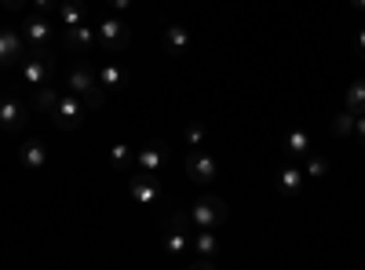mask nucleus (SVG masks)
Here are the masks:
<instances>
[{
  "label": "nucleus",
  "instance_id": "nucleus-12",
  "mask_svg": "<svg viewBox=\"0 0 365 270\" xmlns=\"http://www.w3.org/2000/svg\"><path fill=\"white\" fill-rule=\"evenodd\" d=\"M135 165H139V172H161L168 165V146L165 142H150L143 154H135Z\"/></svg>",
  "mask_w": 365,
  "mask_h": 270
},
{
  "label": "nucleus",
  "instance_id": "nucleus-18",
  "mask_svg": "<svg viewBox=\"0 0 365 270\" xmlns=\"http://www.w3.org/2000/svg\"><path fill=\"white\" fill-rule=\"evenodd\" d=\"M99 84H103L106 95H113V92H120V88L128 84V73L120 70V66H103V70H99Z\"/></svg>",
  "mask_w": 365,
  "mask_h": 270
},
{
  "label": "nucleus",
  "instance_id": "nucleus-31",
  "mask_svg": "<svg viewBox=\"0 0 365 270\" xmlns=\"http://www.w3.org/2000/svg\"><path fill=\"white\" fill-rule=\"evenodd\" d=\"M0 4H4L8 11H22V4H26V0H0Z\"/></svg>",
  "mask_w": 365,
  "mask_h": 270
},
{
  "label": "nucleus",
  "instance_id": "nucleus-19",
  "mask_svg": "<svg viewBox=\"0 0 365 270\" xmlns=\"http://www.w3.org/2000/svg\"><path fill=\"white\" fill-rule=\"evenodd\" d=\"M344 110H351L354 117L365 113V77H358L351 88H347V95H344Z\"/></svg>",
  "mask_w": 365,
  "mask_h": 270
},
{
  "label": "nucleus",
  "instance_id": "nucleus-9",
  "mask_svg": "<svg viewBox=\"0 0 365 270\" xmlns=\"http://www.w3.org/2000/svg\"><path fill=\"white\" fill-rule=\"evenodd\" d=\"M128 194L139 208H150L158 197H161V183H158V172H139L132 183H128Z\"/></svg>",
  "mask_w": 365,
  "mask_h": 270
},
{
  "label": "nucleus",
  "instance_id": "nucleus-25",
  "mask_svg": "<svg viewBox=\"0 0 365 270\" xmlns=\"http://www.w3.org/2000/svg\"><path fill=\"white\" fill-rule=\"evenodd\" d=\"M303 161H307V175H311V179H325V172H329V161H325V157H318L314 150H311Z\"/></svg>",
  "mask_w": 365,
  "mask_h": 270
},
{
  "label": "nucleus",
  "instance_id": "nucleus-11",
  "mask_svg": "<svg viewBox=\"0 0 365 270\" xmlns=\"http://www.w3.org/2000/svg\"><path fill=\"white\" fill-rule=\"evenodd\" d=\"M274 187H278V194H285V197H296V194L303 190V172H299V165H282L278 175H274Z\"/></svg>",
  "mask_w": 365,
  "mask_h": 270
},
{
  "label": "nucleus",
  "instance_id": "nucleus-21",
  "mask_svg": "<svg viewBox=\"0 0 365 270\" xmlns=\"http://www.w3.org/2000/svg\"><path fill=\"white\" fill-rule=\"evenodd\" d=\"M110 165H113L117 172L132 168V165H135V154H132V146H128V142H117V146L110 150Z\"/></svg>",
  "mask_w": 365,
  "mask_h": 270
},
{
  "label": "nucleus",
  "instance_id": "nucleus-26",
  "mask_svg": "<svg viewBox=\"0 0 365 270\" xmlns=\"http://www.w3.org/2000/svg\"><path fill=\"white\" fill-rule=\"evenodd\" d=\"M187 142H190V150H197L201 142H205V125H187Z\"/></svg>",
  "mask_w": 365,
  "mask_h": 270
},
{
  "label": "nucleus",
  "instance_id": "nucleus-29",
  "mask_svg": "<svg viewBox=\"0 0 365 270\" xmlns=\"http://www.w3.org/2000/svg\"><path fill=\"white\" fill-rule=\"evenodd\" d=\"M132 0H106V11H128Z\"/></svg>",
  "mask_w": 365,
  "mask_h": 270
},
{
  "label": "nucleus",
  "instance_id": "nucleus-6",
  "mask_svg": "<svg viewBox=\"0 0 365 270\" xmlns=\"http://www.w3.org/2000/svg\"><path fill=\"white\" fill-rule=\"evenodd\" d=\"M182 172H187V179H190V183L194 187H208L212 183V179H216V161H212L208 154H205V150L197 146V150H190V154L187 157H182Z\"/></svg>",
  "mask_w": 365,
  "mask_h": 270
},
{
  "label": "nucleus",
  "instance_id": "nucleus-10",
  "mask_svg": "<svg viewBox=\"0 0 365 270\" xmlns=\"http://www.w3.org/2000/svg\"><path fill=\"white\" fill-rule=\"evenodd\" d=\"M63 44L70 55H84L91 44H96V22H81V26H63Z\"/></svg>",
  "mask_w": 365,
  "mask_h": 270
},
{
  "label": "nucleus",
  "instance_id": "nucleus-1",
  "mask_svg": "<svg viewBox=\"0 0 365 270\" xmlns=\"http://www.w3.org/2000/svg\"><path fill=\"white\" fill-rule=\"evenodd\" d=\"M66 88L73 95H81L84 99V106L88 110H103L106 106V92H103V84H99V70L91 66V63H77L70 73H66Z\"/></svg>",
  "mask_w": 365,
  "mask_h": 270
},
{
  "label": "nucleus",
  "instance_id": "nucleus-28",
  "mask_svg": "<svg viewBox=\"0 0 365 270\" xmlns=\"http://www.w3.org/2000/svg\"><path fill=\"white\" fill-rule=\"evenodd\" d=\"M354 51H358V58H365V26L354 33Z\"/></svg>",
  "mask_w": 365,
  "mask_h": 270
},
{
  "label": "nucleus",
  "instance_id": "nucleus-27",
  "mask_svg": "<svg viewBox=\"0 0 365 270\" xmlns=\"http://www.w3.org/2000/svg\"><path fill=\"white\" fill-rule=\"evenodd\" d=\"M29 4H34V11H41V15L58 11V0H29Z\"/></svg>",
  "mask_w": 365,
  "mask_h": 270
},
{
  "label": "nucleus",
  "instance_id": "nucleus-22",
  "mask_svg": "<svg viewBox=\"0 0 365 270\" xmlns=\"http://www.w3.org/2000/svg\"><path fill=\"white\" fill-rule=\"evenodd\" d=\"M332 135H336V139L354 135V113H351V110H344V113L332 117Z\"/></svg>",
  "mask_w": 365,
  "mask_h": 270
},
{
  "label": "nucleus",
  "instance_id": "nucleus-15",
  "mask_svg": "<svg viewBox=\"0 0 365 270\" xmlns=\"http://www.w3.org/2000/svg\"><path fill=\"white\" fill-rule=\"evenodd\" d=\"M58 19H63V26H81L91 15L84 8V0H58Z\"/></svg>",
  "mask_w": 365,
  "mask_h": 270
},
{
  "label": "nucleus",
  "instance_id": "nucleus-7",
  "mask_svg": "<svg viewBox=\"0 0 365 270\" xmlns=\"http://www.w3.org/2000/svg\"><path fill=\"white\" fill-rule=\"evenodd\" d=\"M26 51H29V44H26L22 33H15V29H0V70L22 66L26 63Z\"/></svg>",
  "mask_w": 365,
  "mask_h": 270
},
{
  "label": "nucleus",
  "instance_id": "nucleus-14",
  "mask_svg": "<svg viewBox=\"0 0 365 270\" xmlns=\"http://www.w3.org/2000/svg\"><path fill=\"white\" fill-rule=\"evenodd\" d=\"M44 161H48L44 142H41V139H26V142H22V168H26V172H37V168H44Z\"/></svg>",
  "mask_w": 365,
  "mask_h": 270
},
{
  "label": "nucleus",
  "instance_id": "nucleus-17",
  "mask_svg": "<svg viewBox=\"0 0 365 270\" xmlns=\"http://www.w3.org/2000/svg\"><path fill=\"white\" fill-rule=\"evenodd\" d=\"M187 44H190V33H187V26H168L165 29V51L168 55H182V51H187Z\"/></svg>",
  "mask_w": 365,
  "mask_h": 270
},
{
  "label": "nucleus",
  "instance_id": "nucleus-23",
  "mask_svg": "<svg viewBox=\"0 0 365 270\" xmlns=\"http://www.w3.org/2000/svg\"><path fill=\"white\" fill-rule=\"evenodd\" d=\"M190 249H197L201 256H216L220 242H216V237H212V230H201V234H197V242H190Z\"/></svg>",
  "mask_w": 365,
  "mask_h": 270
},
{
  "label": "nucleus",
  "instance_id": "nucleus-16",
  "mask_svg": "<svg viewBox=\"0 0 365 270\" xmlns=\"http://www.w3.org/2000/svg\"><path fill=\"white\" fill-rule=\"evenodd\" d=\"M282 154L303 161V157L311 154V135H307V132H289V135H285V146H282Z\"/></svg>",
  "mask_w": 365,
  "mask_h": 270
},
{
  "label": "nucleus",
  "instance_id": "nucleus-24",
  "mask_svg": "<svg viewBox=\"0 0 365 270\" xmlns=\"http://www.w3.org/2000/svg\"><path fill=\"white\" fill-rule=\"evenodd\" d=\"M168 227H172V230H182V234H190V230H194V216H190V208H179V212H172Z\"/></svg>",
  "mask_w": 365,
  "mask_h": 270
},
{
  "label": "nucleus",
  "instance_id": "nucleus-8",
  "mask_svg": "<svg viewBox=\"0 0 365 270\" xmlns=\"http://www.w3.org/2000/svg\"><path fill=\"white\" fill-rule=\"evenodd\" d=\"M19 33L26 37V44H51L55 41V29H51L48 15H41V11H26Z\"/></svg>",
  "mask_w": 365,
  "mask_h": 270
},
{
  "label": "nucleus",
  "instance_id": "nucleus-3",
  "mask_svg": "<svg viewBox=\"0 0 365 270\" xmlns=\"http://www.w3.org/2000/svg\"><path fill=\"white\" fill-rule=\"evenodd\" d=\"M96 44L117 55V51H125L132 44V29L125 26V19H120V15H106V19L96 22Z\"/></svg>",
  "mask_w": 365,
  "mask_h": 270
},
{
  "label": "nucleus",
  "instance_id": "nucleus-32",
  "mask_svg": "<svg viewBox=\"0 0 365 270\" xmlns=\"http://www.w3.org/2000/svg\"><path fill=\"white\" fill-rule=\"evenodd\" d=\"M351 4H354L358 11H365V0H351Z\"/></svg>",
  "mask_w": 365,
  "mask_h": 270
},
{
  "label": "nucleus",
  "instance_id": "nucleus-20",
  "mask_svg": "<svg viewBox=\"0 0 365 270\" xmlns=\"http://www.w3.org/2000/svg\"><path fill=\"white\" fill-rule=\"evenodd\" d=\"M187 249H190V234L168 227V234H165V252H168V256H182Z\"/></svg>",
  "mask_w": 365,
  "mask_h": 270
},
{
  "label": "nucleus",
  "instance_id": "nucleus-33",
  "mask_svg": "<svg viewBox=\"0 0 365 270\" xmlns=\"http://www.w3.org/2000/svg\"><path fill=\"white\" fill-rule=\"evenodd\" d=\"M0 99H4V95H0Z\"/></svg>",
  "mask_w": 365,
  "mask_h": 270
},
{
  "label": "nucleus",
  "instance_id": "nucleus-5",
  "mask_svg": "<svg viewBox=\"0 0 365 270\" xmlns=\"http://www.w3.org/2000/svg\"><path fill=\"white\" fill-rule=\"evenodd\" d=\"M29 117H34L29 103H22L15 95L0 99V132H26L29 128Z\"/></svg>",
  "mask_w": 365,
  "mask_h": 270
},
{
  "label": "nucleus",
  "instance_id": "nucleus-2",
  "mask_svg": "<svg viewBox=\"0 0 365 270\" xmlns=\"http://www.w3.org/2000/svg\"><path fill=\"white\" fill-rule=\"evenodd\" d=\"M190 216H194V227H197V230H216V227L227 223L230 208H227V201L216 197V194H201V197L190 204Z\"/></svg>",
  "mask_w": 365,
  "mask_h": 270
},
{
  "label": "nucleus",
  "instance_id": "nucleus-4",
  "mask_svg": "<svg viewBox=\"0 0 365 270\" xmlns=\"http://www.w3.org/2000/svg\"><path fill=\"white\" fill-rule=\"evenodd\" d=\"M91 110L84 106V99L81 95H63V99H58V106L51 110V125L55 128H63V132H77L81 125H84V117H88Z\"/></svg>",
  "mask_w": 365,
  "mask_h": 270
},
{
  "label": "nucleus",
  "instance_id": "nucleus-13",
  "mask_svg": "<svg viewBox=\"0 0 365 270\" xmlns=\"http://www.w3.org/2000/svg\"><path fill=\"white\" fill-rule=\"evenodd\" d=\"M58 99H63V95H58V88L48 81V84L34 88V95H29V110H34V113H48V117H51V110L58 106Z\"/></svg>",
  "mask_w": 365,
  "mask_h": 270
},
{
  "label": "nucleus",
  "instance_id": "nucleus-30",
  "mask_svg": "<svg viewBox=\"0 0 365 270\" xmlns=\"http://www.w3.org/2000/svg\"><path fill=\"white\" fill-rule=\"evenodd\" d=\"M354 135L365 142V113H361V117H354Z\"/></svg>",
  "mask_w": 365,
  "mask_h": 270
}]
</instances>
